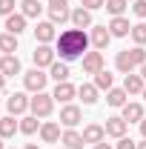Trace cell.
<instances>
[{"label": "cell", "instance_id": "obj_1", "mask_svg": "<svg viewBox=\"0 0 146 149\" xmlns=\"http://www.w3.org/2000/svg\"><path fill=\"white\" fill-rule=\"evenodd\" d=\"M92 37L83 32V29H66V32H60L57 35V55H60V60H66V63H72V60H77V57L86 55V49H89Z\"/></svg>", "mask_w": 146, "mask_h": 149}, {"label": "cell", "instance_id": "obj_2", "mask_svg": "<svg viewBox=\"0 0 146 149\" xmlns=\"http://www.w3.org/2000/svg\"><path fill=\"white\" fill-rule=\"evenodd\" d=\"M29 109H32L35 118H49L52 109H55V97L46 95V92H37L35 97H32V103H29Z\"/></svg>", "mask_w": 146, "mask_h": 149}, {"label": "cell", "instance_id": "obj_3", "mask_svg": "<svg viewBox=\"0 0 146 149\" xmlns=\"http://www.w3.org/2000/svg\"><path fill=\"white\" fill-rule=\"evenodd\" d=\"M46 80H49V74L43 72V69H32V72H26L23 74V86H26V89H29V92H43V89H46Z\"/></svg>", "mask_w": 146, "mask_h": 149}, {"label": "cell", "instance_id": "obj_4", "mask_svg": "<svg viewBox=\"0 0 146 149\" xmlns=\"http://www.w3.org/2000/svg\"><path fill=\"white\" fill-rule=\"evenodd\" d=\"M32 60H35L37 69H43V66H52V63L57 60V52L49 46V43H40L35 52H32Z\"/></svg>", "mask_w": 146, "mask_h": 149}, {"label": "cell", "instance_id": "obj_5", "mask_svg": "<svg viewBox=\"0 0 146 149\" xmlns=\"http://www.w3.org/2000/svg\"><path fill=\"white\" fill-rule=\"evenodd\" d=\"M29 103H32V97H26L23 92H15V95H9L6 109H9V115H23V112L29 109Z\"/></svg>", "mask_w": 146, "mask_h": 149}, {"label": "cell", "instance_id": "obj_6", "mask_svg": "<svg viewBox=\"0 0 146 149\" xmlns=\"http://www.w3.org/2000/svg\"><path fill=\"white\" fill-rule=\"evenodd\" d=\"M80 118H83V115H80V109H77L74 103H66V106L60 109V123H63L66 129H74V126L80 123Z\"/></svg>", "mask_w": 146, "mask_h": 149}, {"label": "cell", "instance_id": "obj_7", "mask_svg": "<svg viewBox=\"0 0 146 149\" xmlns=\"http://www.w3.org/2000/svg\"><path fill=\"white\" fill-rule=\"evenodd\" d=\"M92 46L100 52V49H106L109 46V40H112V32H109V26H92Z\"/></svg>", "mask_w": 146, "mask_h": 149}, {"label": "cell", "instance_id": "obj_8", "mask_svg": "<svg viewBox=\"0 0 146 149\" xmlns=\"http://www.w3.org/2000/svg\"><path fill=\"white\" fill-rule=\"evenodd\" d=\"M80 60H83V72L86 74H97L103 69V55H100V52H86Z\"/></svg>", "mask_w": 146, "mask_h": 149}, {"label": "cell", "instance_id": "obj_9", "mask_svg": "<svg viewBox=\"0 0 146 149\" xmlns=\"http://www.w3.org/2000/svg\"><path fill=\"white\" fill-rule=\"evenodd\" d=\"M35 37L40 40V43H52V40H57L55 23H52V20H43V23H37V26H35Z\"/></svg>", "mask_w": 146, "mask_h": 149}, {"label": "cell", "instance_id": "obj_10", "mask_svg": "<svg viewBox=\"0 0 146 149\" xmlns=\"http://www.w3.org/2000/svg\"><path fill=\"white\" fill-rule=\"evenodd\" d=\"M40 138H43V143H57L63 135H60V126L55 120H46V123H40Z\"/></svg>", "mask_w": 146, "mask_h": 149}, {"label": "cell", "instance_id": "obj_11", "mask_svg": "<svg viewBox=\"0 0 146 149\" xmlns=\"http://www.w3.org/2000/svg\"><path fill=\"white\" fill-rule=\"evenodd\" d=\"M0 72L6 74V77L20 74V60H17V55H3V57H0Z\"/></svg>", "mask_w": 146, "mask_h": 149}, {"label": "cell", "instance_id": "obj_12", "mask_svg": "<svg viewBox=\"0 0 146 149\" xmlns=\"http://www.w3.org/2000/svg\"><path fill=\"white\" fill-rule=\"evenodd\" d=\"M120 118H123L126 123H140L146 115H143V106H140V103H126V106H123V115H120Z\"/></svg>", "mask_w": 146, "mask_h": 149}, {"label": "cell", "instance_id": "obj_13", "mask_svg": "<svg viewBox=\"0 0 146 149\" xmlns=\"http://www.w3.org/2000/svg\"><path fill=\"white\" fill-rule=\"evenodd\" d=\"M103 138H106V126H100V123H89L83 129V141L86 143H100Z\"/></svg>", "mask_w": 146, "mask_h": 149}, {"label": "cell", "instance_id": "obj_14", "mask_svg": "<svg viewBox=\"0 0 146 149\" xmlns=\"http://www.w3.org/2000/svg\"><path fill=\"white\" fill-rule=\"evenodd\" d=\"M60 143H63L66 149H83V143H86V141H83V132L66 129V132H63V138H60Z\"/></svg>", "mask_w": 146, "mask_h": 149}, {"label": "cell", "instance_id": "obj_15", "mask_svg": "<svg viewBox=\"0 0 146 149\" xmlns=\"http://www.w3.org/2000/svg\"><path fill=\"white\" fill-rule=\"evenodd\" d=\"M74 95H77V89H74L72 83L66 80V83H57V86H55V92H52V97H55V100H60V103H69V100H72Z\"/></svg>", "mask_w": 146, "mask_h": 149}, {"label": "cell", "instance_id": "obj_16", "mask_svg": "<svg viewBox=\"0 0 146 149\" xmlns=\"http://www.w3.org/2000/svg\"><path fill=\"white\" fill-rule=\"evenodd\" d=\"M143 86H146V80L140 77V74H132V72H129L126 77H123V89H126L129 95H140V92H143Z\"/></svg>", "mask_w": 146, "mask_h": 149}, {"label": "cell", "instance_id": "obj_17", "mask_svg": "<svg viewBox=\"0 0 146 149\" xmlns=\"http://www.w3.org/2000/svg\"><path fill=\"white\" fill-rule=\"evenodd\" d=\"M49 77H55L57 83H66V80H69V63H66V60H55V63L49 66Z\"/></svg>", "mask_w": 146, "mask_h": 149}, {"label": "cell", "instance_id": "obj_18", "mask_svg": "<svg viewBox=\"0 0 146 149\" xmlns=\"http://www.w3.org/2000/svg\"><path fill=\"white\" fill-rule=\"evenodd\" d=\"M126 129H129V123L123 118H109L106 120V135H112V138H123Z\"/></svg>", "mask_w": 146, "mask_h": 149}, {"label": "cell", "instance_id": "obj_19", "mask_svg": "<svg viewBox=\"0 0 146 149\" xmlns=\"http://www.w3.org/2000/svg\"><path fill=\"white\" fill-rule=\"evenodd\" d=\"M115 66H117V72H123V74H129L132 69H138V66H135V60H132V52H129V49L117 52V57H115Z\"/></svg>", "mask_w": 146, "mask_h": 149}, {"label": "cell", "instance_id": "obj_20", "mask_svg": "<svg viewBox=\"0 0 146 149\" xmlns=\"http://www.w3.org/2000/svg\"><path fill=\"white\" fill-rule=\"evenodd\" d=\"M126 89H115V86H112L109 92H106V103H109V106H115V109H123V106H126L129 100H126Z\"/></svg>", "mask_w": 146, "mask_h": 149}, {"label": "cell", "instance_id": "obj_21", "mask_svg": "<svg viewBox=\"0 0 146 149\" xmlns=\"http://www.w3.org/2000/svg\"><path fill=\"white\" fill-rule=\"evenodd\" d=\"M26 15H20V12H15V15H9L6 17V32H12V35H20L23 29H26Z\"/></svg>", "mask_w": 146, "mask_h": 149}, {"label": "cell", "instance_id": "obj_22", "mask_svg": "<svg viewBox=\"0 0 146 149\" xmlns=\"http://www.w3.org/2000/svg\"><path fill=\"white\" fill-rule=\"evenodd\" d=\"M109 32H112V37H126V35H132V26H129L126 17H112Z\"/></svg>", "mask_w": 146, "mask_h": 149}, {"label": "cell", "instance_id": "obj_23", "mask_svg": "<svg viewBox=\"0 0 146 149\" xmlns=\"http://www.w3.org/2000/svg\"><path fill=\"white\" fill-rule=\"evenodd\" d=\"M72 23H74V29H89V26H92V12L83 9V6L74 9V12H72Z\"/></svg>", "mask_w": 146, "mask_h": 149}, {"label": "cell", "instance_id": "obj_24", "mask_svg": "<svg viewBox=\"0 0 146 149\" xmlns=\"http://www.w3.org/2000/svg\"><path fill=\"white\" fill-rule=\"evenodd\" d=\"M15 132H20V123L15 120V115H6V118H0V138H12Z\"/></svg>", "mask_w": 146, "mask_h": 149}, {"label": "cell", "instance_id": "obj_25", "mask_svg": "<svg viewBox=\"0 0 146 149\" xmlns=\"http://www.w3.org/2000/svg\"><path fill=\"white\" fill-rule=\"evenodd\" d=\"M77 95H80V100H83L86 106H92V103L97 100V86H95V83H80V86H77Z\"/></svg>", "mask_w": 146, "mask_h": 149}, {"label": "cell", "instance_id": "obj_26", "mask_svg": "<svg viewBox=\"0 0 146 149\" xmlns=\"http://www.w3.org/2000/svg\"><path fill=\"white\" fill-rule=\"evenodd\" d=\"M0 52H3V55H15V52H17V35L3 32V35H0Z\"/></svg>", "mask_w": 146, "mask_h": 149}, {"label": "cell", "instance_id": "obj_27", "mask_svg": "<svg viewBox=\"0 0 146 149\" xmlns=\"http://www.w3.org/2000/svg\"><path fill=\"white\" fill-rule=\"evenodd\" d=\"M40 12H43L40 0H23L20 3V15H26V17H40Z\"/></svg>", "mask_w": 146, "mask_h": 149}, {"label": "cell", "instance_id": "obj_28", "mask_svg": "<svg viewBox=\"0 0 146 149\" xmlns=\"http://www.w3.org/2000/svg\"><path fill=\"white\" fill-rule=\"evenodd\" d=\"M112 83H115V77H112L109 69H100V72L95 74V86H97V89H106V92H109Z\"/></svg>", "mask_w": 146, "mask_h": 149}, {"label": "cell", "instance_id": "obj_29", "mask_svg": "<svg viewBox=\"0 0 146 149\" xmlns=\"http://www.w3.org/2000/svg\"><path fill=\"white\" fill-rule=\"evenodd\" d=\"M103 9H109L112 17H123V12L129 9V3H126V0H106V6H103Z\"/></svg>", "mask_w": 146, "mask_h": 149}, {"label": "cell", "instance_id": "obj_30", "mask_svg": "<svg viewBox=\"0 0 146 149\" xmlns=\"http://www.w3.org/2000/svg\"><path fill=\"white\" fill-rule=\"evenodd\" d=\"M37 129H40V123H37L35 115H26V118H20V132H23V135H35Z\"/></svg>", "mask_w": 146, "mask_h": 149}, {"label": "cell", "instance_id": "obj_31", "mask_svg": "<svg viewBox=\"0 0 146 149\" xmlns=\"http://www.w3.org/2000/svg\"><path fill=\"white\" fill-rule=\"evenodd\" d=\"M132 40H135V46H146V23L143 20L138 26H132Z\"/></svg>", "mask_w": 146, "mask_h": 149}, {"label": "cell", "instance_id": "obj_32", "mask_svg": "<svg viewBox=\"0 0 146 149\" xmlns=\"http://www.w3.org/2000/svg\"><path fill=\"white\" fill-rule=\"evenodd\" d=\"M49 20H52V23H66V20H72V12H69V9H49Z\"/></svg>", "mask_w": 146, "mask_h": 149}, {"label": "cell", "instance_id": "obj_33", "mask_svg": "<svg viewBox=\"0 0 146 149\" xmlns=\"http://www.w3.org/2000/svg\"><path fill=\"white\" fill-rule=\"evenodd\" d=\"M129 52H132V60H135V66L140 69V66L146 63V49H143V46H135V49H129Z\"/></svg>", "mask_w": 146, "mask_h": 149}, {"label": "cell", "instance_id": "obj_34", "mask_svg": "<svg viewBox=\"0 0 146 149\" xmlns=\"http://www.w3.org/2000/svg\"><path fill=\"white\" fill-rule=\"evenodd\" d=\"M132 12H135V17L146 20V0H135L132 3Z\"/></svg>", "mask_w": 146, "mask_h": 149}, {"label": "cell", "instance_id": "obj_35", "mask_svg": "<svg viewBox=\"0 0 146 149\" xmlns=\"http://www.w3.org/2000/svg\"><path fill=\"white\" fill-rule=\"evenodd\" d=\"M15 6H17L15 0H0V15H3V17H9V15H15Z\"/></svg>", "mask_w": 146, "mask_h": 149}, {"label": "cell", "instance_id": "obj_36", "mask_svg": "<svg viewBox=\"0 0 146 149\" xmlns=\"http://www.w3.org/2000/svg\"><path fill=\"white\" fill-rule=\"evenodd\" d=\"M80 6H83V9H89V12H95V9H103V6H106V0H80Z\"/></svg>", "mask_w": 146, "mask_h": 149}, {"label": "cell", "instance_id": "obj_37", "mask_svg": "<svg viewBox=\"0 0 146 149\" xmlns=\"http://www.w3.org/2000/svg\"><path fill=\"white\" fill-rule=\"evenodd\" d=\"M115 149H138V143H135L132 138L123 135V138H117V146H115Z\"/></svg>", "mask_w": 146, "mask_h": 149}, {"label": "cell", "instance_id": "obj_38", "mask_svg": "<svg viewBox=\"0 0 146 149\" xmlns=\"http://www.w3.org/2000/svg\"><path fill=\"white\" fill-rule=\"evenodd\" d=\"M49 9H69V0H49Z\"/></svg>", "mask_w": 146, "mask_h": 149}, {"label": "cell", "instance_id": "obj_39", "mask_svg": "<svg viewBox=\"0 0 146 149\" xmlns=\"http://www.w3.org/2000/svg\"><path fill=\"white\" fill-rule=\"evenodd\" d=\"M95 149H112V146L106 143V141H100V143H95Z\"/></svg>", "mask_w": 146, "mask_h": 149}, {"label": "cell", "instance_id": "obj_40", "mask_svg": "<svg viewBox=\"0 0 146 149\" xmlns=\"http://www.w3.org/2000/svg\"><path fill=\"white\" fill-rule=\"evenodd\" d=\"M140 135H143V138H146V118H143V120H140Z\"/></svg>", "mask_w": 146, "mask_h": 149}, {"label": "cell", "instance_id": "obj_41", "mask_svg": "<svg viewBox=\"0 0 146 149\" xmlns=\"http://www.w3.org/2000/svg\"><path fill=\"white\" fill-rule=\"evenodd\" d=\"M3 86H6V74L0 72V89H3Z\"/></svg>", "mask_w": 146, "mask_h": 149}, {"label": "cell", "instance_id": "obj_42", "mask_svg": "<svg viewBox=\"0 0 146 149\" xmlns=\"http://www.w3.org/2000/svg\"><path fill=\"white\" fill-rule=\"evenodd\" d=\"M140 77H143V80H146V63H143V66H140Z\"/></svg>", "mask_w": 146, "mask_h": 149}, {"label": "cell", "instance_id": "obj_43", "mask_svg": "<svg viewBox=\"0 0 146 149\" xmlns=\"http://www.w3.org/2000/svg\"><path fill=\"white\" fill-rule=\"evenodd\" d=\"M138 149H146V138H143V141H140V143H138Z\"/></svg>", "mask_w": 146, "mask_h": 149}, {"label": "cell", "instance_id": "obj_44", "mask_svg": "<svg viewBox=\"0 0 146 149\" xmlns=\"http://www.w3.org/2000/svg\"><path fill=\"white\" fill-rule=\"evenodd\" d=\"M23 149H37V146H35V143H26V146H23Z\"/></svg>", "mask_w": 146, "mask_h": 149}, {"label": "cell", "instance_id": "obj_45", "mask_svg": "<svg viewBox=\"0 0 146 149\" xmlns=\"http://www.w3.org/2000/svg\"><path fill=\"white\" fill-rule=\"evenodd\" d=\"M140 95H143V100H146V86H143V92H140Z\"/></svg>", "mask_w": 146, "mask_h": 149}, {"label": "cell", "instance_id": "obj_46", "mask_svg": "<svg viewBox=\"0 0 146 149\" xmlns=\"http://www.w3.org/2000/svg\"><path fill=\"white\" fill-rule=\"evenodd\" d=\"M0 149H6V146H3V138H0Z\"/></svg>", "mask_w": 146, "mask_h": 149}, {"label": "cell", "instance_id": "obj_47", "mask_svg": "<svg viewBox=\"0 0 146 149\" xmlns=\"http://www.w3.org/2000/svg\"><path fill=\"white\" fill-rule=\"evenodd\" d=\"M0 57H3V55H0Z\"/></svg>", "mask_w": 146, "mask_h": 149}]
</instances>
